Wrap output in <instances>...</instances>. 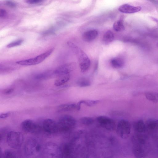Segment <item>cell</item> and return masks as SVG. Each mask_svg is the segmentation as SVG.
I'll use <instances>...</instances> for the list:
<instances>
[{
	"label": "cell",
	"instance_id": "cell-18",
	"mask_svg": "<svg viewBox=\"0 0 158 158\" xmlns=\"http://www.w3.org/2000/svg\"><path fill=\"white\" fill-rule=\"evenodd\" d=\"M77 109V105L74 103H67L60 105L57 108V111L59 112L73 110Z\"/></svg>",
	"mask_w": 158,
	"mask_h": 158
},
{
	"label": "cell",
	"instance_id": "cell-6",
	"mask_svg": "<svg viewBox=\"0 0 158 158\" xmlns=\"http://www.w3.org/2000/svg\"><path fill=\"white\" fill-rule=\"evenodd\" d=\"M43 154L48 157H62V152L60 147L56 144L49 142L46 143L43 147Z\"/></svg>",
	"mask_w": 158,
	"mask_h": 158
},
{
	"label": "cell",
	"instance_id": "cell-16",
	"mask_svg": "<svg viewBox=\"0 0 158 158\" xmlns=\"http://www.w3.org/2000/svg\"><path fill=\"white\" fill-rule=\"evenodd\" d=\"M60 147L62 157H69L72 156L73 152V146L71 143H64Z\"/></svg>",
	"mask_w": 158,
	"mask_h": 158
},
{
	"label": "cell",
	"instance_id": "cell-29",
	"mask_svg": "<svg viewBox=\"0 0 158 158\" xmlns=\"http://www.w3.org/2000/svg\"><path fill=\"white\" fill-rule=\"evenodd\" d=\"M51 73L49 72H44L37 75L36 78L38 79H43L47 78L51 76Z\"/></svg>",
	"mask_w": 158,
	"mask_h": 158
},
{
	"label": "cell",
	"instance_id": "cell-10",
	"mask_svg": "<svg viewBox=\"0 0 158 158\" xmlns=\"http://www.w3.org/2000/svg\"><path fill=\"white\" fill-rule=\"evenodd\" d=\"M96 120L102 127L106 130L112 131L115 128V122L113 119L107 116H99L97 118Z\"/></svg>",
	"mask_w": 158,
	"mask_h": 158
},
{
	"label": "cell",
	"instance_id": "cell-34",
	"mask_svg": "<svg viewBox=\"0 0 158 158\" xmlns=\"http://www.w3.org/2000/svg\"><path fill=\"white\" fill-rule=\"evenodd\" d=\"M7 13L6 10L3 9H1L0 10V17H5Z\"/></svg>",
	"mask_w": 158,
	"mask_h": 158
},
{
	"label": "cell",
	"instance_id": "cell-19",
	"mask_svg": "<svg viewBox=\"0 0 158 158\" xmlns=\"http://www.w3.org/2000/svg\"><path fill=\"white\" fill-rule=\"evenodd\" d=\"M100 102L99 100H82L79 101L77 105V110H79L81 108V104H84L87 106H92Z\"/></svg>",
	"mask_w": 158,
	"mask_h": 158
},
{
	"label": "cell",
	"instance_id": "cell-1",
	"mask_svg": "<svg viewBox=\"0 0 158 158\" xmlns=\"http://www.w3.org/2000/svg\"><path fill=\"white\" fill-rule=\"evenodd\" d=\"M43 147L38 140L35 138H30L25 144L24 152L28 156L34 157L43 153Z\"/></svg>",
	"mask_w": 158,
	"mask_h": 158
},
{
	"label": "cell",
	"instance_id": "cell-14",
	"mask_svg": "<svg viewBox=\"0 0 158 158\" xmlns=\"http://www.w3.org/2000/svg\"><path fill=\"white\" fill-rule=\"evenodd\" d=\"M141 10L140 6H135L128 4L121 6L118 8L120 12L125 13L131 14L139 12Z\"/></svg>",
	"mask_w": 158,
	"mask_h": 158
},
{
	"label": "cell",
	"instance_id": "cell-37",
	"mask_svg": "<svg viewBox=\"0 0 158 158\" xmlns=\"http://www.w3.org/2000/svg\"><path fill=\"white\" fill-rule=\"evenodd\" d=\"M157 46H158V43H157Z\"/></svg>",
	"mask_w": 158,
	"mask_h": 158
},
{
	"label": "cell",
	"instance_id": "cell-32",
	"mask_svg": "<svg viewBox=\"0 0 158 158\" xmlns=\"http://www.w3.org/2000/svg\"><path fill=\"white\" fill-rule=\"evenodd\" d=\"M6 5L9 6L14 8L16 7V5L14 2L11 1L7 0L6 2Z\"/></svg>",
	"mask_w": 158,
	"mask_h": 158
},
{
	"label": "cell",
	"instance_id": "cell-23",
	"mask_svg": "<svg viewBox=\"0 0 158 158\" xmlns=\"http://www.w3.org/2000/svg\"><path fill=\"white\" fill-rule=\"evenodd\" d=\"M55 81L54 84L56 86H60L67 82L69 79L70 75L69 74L62 75Z\"/></svg>",
	"mask_w": 158,
	"mask_h": 158
},
{
	"label": "cell",
	"instance_id": "cell-33",
	"mask_svg": "<svg viewBox=\"0 0 158 158\" xmlns=\"http://www.w3.org/2000/svg\"><path fill=\"white\" fill-rule=\"evenodd\" d=\"M43 0H27V2L30 4H34L42 2Z\"/></svg>",
	"mask_w": 158,
	"mask_h": 158
},
{
	"label": "cell",
	"instance_id": "cell-3",
	"mask_svg": "<svg viewBox=\"0 0 158 158\" xmlns=\"http://www.w3.org/2000/svg\"><path fill=\"white\" fill-rule=\"evenodd\" d=\"M69 44L78 58L81 72H86L88 70L90 65L89 59L86 54L77 46L72 43H70Z\"/></svg>",
	"mask_w": 158,
	"mask_h": 158
},
{
	"label": "cell",
	"instance_id": "cell-28",
	"mask_svg": "<svg viewBox=\"0 0 158 158\" xmlns=\"http://www.w3.org/2000/svg\"><path fill=\"white\" fill-rule=\"evenodd\" d=\"M2 156L5 158H15L16 157L15 154L9 150L5 151L3 153Z\"/></svg>",
	"mask_w": 158,
	"mask_h": 158
},
{
	"label": "cell",
	"instance_id": "cell-7",
	"mask_svg": "<svg viewBox=\"0 0 158 158\" xmlns=\"http://www.w3.org/2000/svg\"><path fill=\"white\" fill-rule=\"evenodd\" d=\"M54 49L52 48L45 52L37 56L28 59L17 61L16 63L22 65H31L38 64L42 62L49 56L53 51Z\"/></svg>",
	"mask_w": 158,
	"mask_h": 158
},
{
	"label": "cell",
	"instance_id": "cell-30",
	"mask_svg": "<svg viewBox=\"0 0 158 158\" xmlns=\"http://www.w3.org/2000/svg\"><path fill=\"white\" fill-rule=\"evenodd\" d=\"M12 113L11 111H8L6 112H4L1 113L0 115V118L1 119H4L10 116Z\"/></svg>",
	"mask_w": 158,
	"mask_h": 158
},
{
	"label": "cell",
	"instance_id": "cell-35",
	"mask_svg": "<svg viewBox=\"0 0 158 158\" xmlns=\"http://www.w3.org/2000/svg\"><path fill=\"white\" fill-rule=\"evenodd\" d=\"M14 90L13 88H8L6 89L5 91V93L6 94H9L12 93Z\"/></svg>",
	"mask_w": 158,
	"mask_h": 158
},
{
	"label": "cell",
	"instance_id": "cell-24",
	"mask_svg": "<svg viewBox=\"0 0 158 158\" xmlns=\"http://www.w3.org/2000/svg\"><path fill=\"white\" fill-rule=\"evenodd\" d=\"M113 28L116 31H123L125 29L123 22L122 20H119L115 22L113 24Z\"/></svg>",
	"mask_w": 158,
	"mask_h": 158
},
{
	"label": "cell",
	"instance_id": "cell-11",
	"mask_svg": "<svg viewBox=\"0 0 158 158\" xmlns=\"http://www.w3.org/2000/svg\"><path fill=\"white\" fill-rule=\"evenodd\" d=\"M42 128L45 133L48 134H53L58 132L57 123L50 118L46 119L43 121Z\"/></svg>",
	"mask_w": 158,
	"mask_h": 158
},
{
	"label": "cell",
	"instance_id": "cell-26",
	"mask_svg": "<svg viewBox=\"0 0 158 158\" xmlns=\"http://www.w3.org/2000/svg\"><path fill=\"white\" fill-rule=\"evenodd\" d=\"M78 86L81 87H84L89 86L90 82L87 79L85 78H81L79 79L77 81Z\"/></svg>",
	"mask_w": 158,
	"mask_h": 158
},
{
	"label": "cell",
	"instance_id": "cell-4",
	"mask_svg": "<svg viewBox=\"0 0 158 158\" xmlns=\"http://www.w3.org/2000/svg\"><path fill=\"white\" fill-rule=\"evenodd\" d=\"M24 137L21 133L14 131H9L6 135V142L10 148L18 149L23 143Z\"/></svg>",
	"mask_w": 158,
	"mask_h": 158
},
{
	"label": "cell",
	"instance_id": "cell-17",
	"mask_svg": "<svg viewBox=\"0 0 158 158\" xmlns=\"http://www.w3.org/2000/svg\"><path fill=\"white\" fill-rule=\"evenodd\" d=\"M146 125L147 132L149 133H153L158 131L156 119H150L148 120Z\"/></svg>",
	"mask_w": 158,
	"mask_h": 158
},
{
	"label": "cell",
	"instance_id": "cell-20",
	"mask_svg": "<svg viewBox=\"0 0 158 158\" xmlns=\"http://www.w3.org/2000/svg\"><path fill=\"white\" fill-rule=\"evenodd\" d=\"M114 35L113 33L110 31H106L104 34L102 41L105 44H108L112 42L114 40Z\"/></svg>",
	"mask_w": 158,
	"mask_h": 158
},
{
	"label": "cell",
	"instance_id": "cell-31",
	"mask_svg": "<svg viewBox=\"0 0 158 158\" xmlns=\"http://www.w3.org/2000/svg\"><path fill=\"white\" fill-rule=\"evenodd\" d=\"M7 130L6 128H3L0 131V140L1 141L3 137H4L6 133H8L7 132Z\"/></svg>",
	"mask_w": 158,
	"mask_h": 158
},
{
	"label": "cell",
	"instance_id": "cell-36",
	"mask_svg": "<svg viewBox=\"0 0 158 158\" xmlns=\"http://www.w3.org/2000/svg\"><path fill=\"white\" fill-rule=\"evenodd\" d=\"M156 120L157 130H158V119H156Z\"/></svg>",
	"mask_w": 158,
	"mask_h": 158
},
{
	"label": "cell",
	"instance_id": "cell-5",
	"mask_svg": "<svg viewBox=\"0 0 158 158\" xmlns=\"http://www.w3.org/2000/svg\"><path fill=\"white\" fill-rule=\"evenodd\" d=\"M131 141L132 152L135 157H145L147 153L145 146L146 142L138 139L135 136L132 137Z\"/></svg>",
	"mask_w": 158,
	"mask_h": 158
},
{
	"label": "cell",
	"instance_id": "cell-9",
	"mask_svg": "<svg viewBox=\"0 0 158 158\" xmlns=\"http://www.w3.org/2000/svg\"><path fill=\"white\" fill-rule=\"evenodd\" d=\"M21 127L24 131L29 133H36L40 130V126L31 119H26L21 124Z\"/></svg>",
	"mask_w": 158,
	"mask_h": 158
},
{
	"label": "cell",
	"instance_id": "cell-27",
	"mask_svg": "<svg viewBox=\"0 0 158 158\" xmlns=\"http://www.w3.org/2000/svg\"><path fill=\"white\" fill-rule=\"evenodd\" d=\"M22 40L20 39L13 41L6 46L8 48H10L20 45L23 42Z\"/></svg>",
	"mask_w": 158,
	"mask_h": 158
},
{
	"label": "cell",
	"instance_id": "cell-21",
	"mask_svg": "<svg viewBox=\"0 0 158 158\" xmlns=\"http://www.w3.org/2000/svg\"><path fill=\"white\" fill-rule=\"evenodd\" d=\"M124 61L120 58H114L110 61L111 66L114 68L118 69L123 67L124 65Z\"/></svg>",
	"mask_w": 158,
	"mask_h": 158
},
{
	"label": "cell",
	"instance_id": "cell-22",
	"mask_svg": "<svg viewBox=\"0 0 158 158\" xmlns=\"http://www.w3.org/2000/svg\"><path fill=\"white\" fill-rule=\"evenodd\" d=\"M146 98L148 100L154 103L158 102V93L148 92L145 94Z\"/></svg>",
	"mask_w": 158,
	"mask_h": 158
},
{
	"label": "cell",
	"instance_id": "cell-25",
	"mask_svg": "<svg viewBox=\"0 0 158 158\" xmlns=\"http://www.w3.org/2000/svg\"><path fill=\"white\" fill-rule=\"evenodd\" d=\"M94 121L93 118L89 117H83L80 119V121L81 124L87 126L92 125Z\"/></svg>",
	"mask_w": 158,
	"mask_h": 158
},
{
	"label": "cell",
	"instance_id": "cell-2",
	"mask_svg": "<svg viewBox=\"0 0 158 158\" xmlns=\"http://www.w3.org/2000/svg\"><path fill=\"white\" fill-rule=\"evenodd\" d=\"M76 124V120L72 116L64 115L61 117L57 123L58 132L66 133L73 130Z\"/></svg>",
	"mask_w": 158,
	"mask_h": 158
},
{
	"label": "cell",
	"instance_id": "cell-15",
	"mask_svg": "<svg viewBox=\"0 0 158 158\" xmlns=\"http://www.w3.org/2000/svg\"><path fill=\"white\" fill-rule=\"evenodd\" d=\"M98 34V31L95 29H91L84 32L82 35L83 40L86 42H89L95 39Z\"/></svg>",
	"mask_w": 158,
	"mask_h": 158
},
{
	"label": "cell",
	"instance_id": "cell-12",
	"mask_svg": "<svg viewBox=\"0 0 158 158\" xmlns=\"http://www.w3.org/2000/svg\"><path fill=\"white\" fill-rule=\"evenodd\" d=\"M76 68L75 63H68L59 67L54 72V73L58 76H62L69 74Z\"/></svg>",
	"mask_w": 158,
	"mask_h": 158
},
{
	"label": "cell",
	"instance_id": "cell-8",
	"mask_svg": "<svg viewBox=\"0 0 158 158\" xmlns=\"http://www.w3.org/2000/svg\"><path fill=\"white\" fill-rule=\"evenodd\" d=\"M131 130V125L128 121L122 119L119 121L116 128V132L122 139L127 138L130 134Z\"/></svg>",
	"mask_w": 158,
	"mask_h": 158
},
{
	"label": "cell",
	"instance_id": "cell-13",
	"mask_svg": "<svg viewBox=\"0 0 158 158\" xmlns=\"http://www.w3.org/2000/svg\"><path fill=\"white\" fill-rule=\"evenodd\" d=\"M133 127L135 134H145L147 132L146 124L142 119L138 120L135 122Z\"/></svg>",
	"mask_w": 158,
	"mask_h": 158
}]
</instances>
